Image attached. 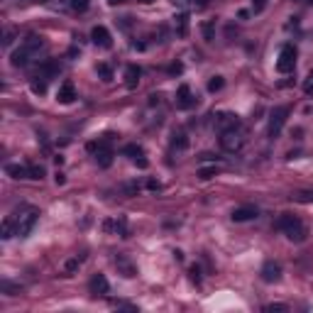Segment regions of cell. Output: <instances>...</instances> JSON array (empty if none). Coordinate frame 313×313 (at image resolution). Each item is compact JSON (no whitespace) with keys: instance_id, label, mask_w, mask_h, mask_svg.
<instances>
[{"instance_id":"44dd1931","label":"cell","mask_w":313,"mask_h":313,"mask_svg":"<svg viewBox=\"0 0 313 313\" xmlns=\"http://www.w3.org/2000/svg\"><path fill=\"white\" fill-rule=\"evenodd\" d=\"M47 81H49V78H44V76H34V81H32V93L42 96V93L47 91Z\"/></svg>"},{"instance_id":"7c38bea8","label":"cell","mask_w":313,"mask_h":313,"mask_svg":"<svg viewBox=\"0 0 313 313\" xmlns=\"http://www.w3.org/2000/svg\"><path fill=\"white\" fill-rule=\"evenodd\" d=\"M257 215H259V211L255 206H240V208L233 211V220L235 223H247V220H255Z\"/></svg>"},{"instance_id":"3957f363","label":"cell","mask_w":313,"mask_h":313,"mask_svg":"<svg viewBox=\"0 0 313 313\" xmlns=\"http://www.w3.org/2000/svg\"><path fill=\"white\" fill-rule=\"evenodd\" d=\"M279 230L289 240H294V242H303L306 240V228H303V223L296 218V215H291V213H284L279 218Z\"/></svg>"},{"instance_id":"1f68e13d","label":"cell","mask_w":313,"mask_h":313,"mask_svg":"<svg viewBox=\"0 0 313 313\" xmlns=\"http://www.w3.org/2000/svg\"><path fill=\"white\" fill-rule=\"evenodd\" d=\"M189 274H191V281H196V284H201V269L196 267V264H193V267L189 269Z\"/></svg>"},{"instance_id":"2e32d148","label":"cell","mask_w":313,"mask_h":313,"mask_svg":"<svg viewBox=\"0 0 313 313\" xmlns=\"http://www.w3.org/2000/svg\"><path fill=\"white\" fill-rule=\"evenodd\" d=\"M5 174H10L12 179H30V164H8Z\"/></svg>"},{"instance_id":"ba28073f","label":"cell","mask_w":313,"mask_h":313,"mask_svg":"<svg viewBox=\"0 0 313 313\" xmlns=\"http://www.w3.org/2000/svg\"><path fill=\"white\" fill-rule=\"evenodd\" d=\"M76 86L71 83V81H64L61 86H59V91H56V101L61 103V105H71V103L76 101Z\"/></svg>"},{"instance_id":"7a4b0ae2","label":"cell","mask_w":313,"mask_h":313,"mask_svg":"<svg viewBox=\"0 0 313 313\" xmlns=\"http://www.w3.org/2000/svg\"><path fill=\"white\" fill-rule=\"evenodd\" d=\"M12 220H15L17 235H20V237H27V235L32 233V228L37 225V220H39V208H34V206H23V208H17V211L12 213Z\"/></svg>"},{"instance_id":"52a82bcc","label":"cell","mask_w":313,"mask_h":313,"mask_svg":"<svg viewBox=\"0 0 313 313\" xmlns=\"http://www.w3.org/2000/svg\"><path fill=\"white\" fill-rule=\"evenodd\" d=\"M91 39H93V44L96 47H103V49H110L113 47V37L103 25H96V27L91 30Z\"/></svg>"},{"instance_id":"4fadbf2b","label":"cell","mask_w":313,"mask_h":313,"mask_svg":"<svg viewBox=\"0 0 313 313\" xmlns=\"http://www.w3.org/2000/svg\"><path fill=\"white\" fill-rule=\"evenodd\" d=\"M123 152H125L127 156H130V159H132V162H135V164H137L140 169H147L145 152H142V147H140V145H127V147L123 149Z\"/></svg>"},{"instance_id":"83f0119b","label":"cell","mask_w":313,"mask_h":313,"mask_svg":"<svg viewBox=\"0 0 313 313\" xmlns=\"http://www.w3.org/2000/svg\"><path fill=\"white\" fill-rule=\"evenodd\" d=\"M264 311H267V313H274V311H289V306H286V303H267V306H264Z\"/></svg>"},{"instance_id":"cb8c5ba5","label":"cell","mask_w":313,"mask_h":313,"mask_svg":"<svg viewBox=\"0 0 313 313\" xmlns=\"http://www.w3.org/2000/svg\"><path fill=\"white\" fill-rule=\"evenodd\" d=\"M294 201H299V203H313V189H308V191H299V193L294 196Z\"/></svg>"},{"instance_id":"74e56055","label":"cell","mask_w":313,"mask_h":313,"mask_svg":"<svg viewBox=\"0 0 313 313\" xmlns=\"http://www.w3.org/2000/svg\"><path fill=\"white\" fill-rule=\"evenodd\" d=\"M123 3H127V0H110V5H123Z\"/></svg>"},{"instance_id":"4316f807","label":"cell","mask_w":313,"mask_h":313,"mask_svg":"<svg viewBox=\"0 0 313 313\" xmlns=\"http://www.w3.org/2000/svg\"><path fill=\"white\" fill-rule=\"evenodd\" d=\"M223 86H225L223 76H213L211 81H208V91H211V93H215V91H220Z\"/></svg>"},{"instance_id":"4dcf8cb0","label":"cell","mask_w":313,"mask_h":313,"mask_svg":"<svg viewBox=\"0 0 313 313\" xmlns=\"http://www.w3.org/2000/svg\"><path fill=\"white\" fill-rule=\"evenodd\" d=\"M71 8L78 12H86L88 10V0H71Z\"/></svg>"},{"instance_id":"f1b7e54d","label":"cell","mask_w":313,"mask_h":313,"mask_svg":"<svg viewBox=\"0 0 313 313\" xmlns=\"http://www.w3.org/2000/svg\"><path fill=\"white\" fill-rule=\"evenodd\" d=\"M303 93H306V96H313V71L306 76V81H303Z\"/></svg>"},{"instance_id":"e575fe53","label":"cell","mask_w":313,"mask_h":313,"mask_svg":"<svg viewBox=\"0 0 313 313\" xmlns=\"http://www.w3.org/2000/svg\"><path fill=\"white\" fill-rule=\"evenodd\" d=\"M147 189H149V191H159L162 186H159V181H147Z\"/></svg>"},{"instance_id":"5b68a950","label":"cell","mask_w":313,"mask_h":313,"mask_svg":"<svg viewBox=\"0 0 313 313\" xmlns=\"http://www.w3.org/2000/svg\"><path fill=\"white\" fill-rule=\"evenodd\" d=\"M294 66H296V49L291 44H284L279 56H277V71L279 74H289V71H294Z\"/></svg>"},{"instance_id":"277c9868","label":"cell","mask_w":313,"mask_h":313,"mask_svg":"<svg viewBox=\"0 0 313 313\" xmlns=\"http://www.w3.org/2000/svg\"><path fill=\"white\" fill-rule=\"evenodd\" d=\"M220 147H223L225 152H230V154L240 152V149L245 147V132H242L240 127H233V130L220 132Z\"/></svg>"},{"instance_id":"60d3db41","label":"cell","mask_w":313,"mask_h":313,"mask_svg":"<svg viewBox=\"0 0 313 313\" xmlns=\"http://www.w3.org/2000/svg\"><path fill=\"white\" fill-rule=\"evenodd\" d=\"M308 5H311V8H313V0H308Z\"/></svg>"},{"instance_id":"8fae6325","label":"cell","mask_w":313,"mask_h":313,"mask_svg":"<svg viewBox=\"0 0 313 313\" xmlns=\"http://www.w3.org/2000/svg\"><path fill=\"white\" fill-rule=\"evenodd\" d=\"M259 274H262V279L267 281V284H274V281L281 279V267L277 264V262H272V259H269V262H264V267H262Z\"/></svg>"},{"instance_id":"ab89813d","label":"cell","mask_w":313,"mask_h":313,"mask_svg":"<svg viewBox=\"0 0 313 313\" xmlns=\"http://www.w3.org/2000/svg\"><path fill=\"white\" fill-rule=\"evenodd\" d=\"M140 3H152V0H140Z\"/></svg>"},{"instance_id":"d4e9b609","label":"cell","mask_w":313,"mask_h":313,"mask_svg":"<svg viewBox=\"0 0 313 313\" xmlns=\"http://www.w3.org/2000/svg\"><path fill=\"white\" fill-rule=\"evenodd\" d=\"M81 262H83V257H74V259H69L66 264H64V272L66 274H74L78 267H81Z\"/></svg>"},{"instance_id":"d6a6232c","label":"cell","mask_w":313,"mask_h":313,"mask_svg":"<svg viewBox=\"0 0 313 313\" xmlns=\"http://www.w3.org/2000/svg\"><path fill=\"white\" fill-rule=\"evenodd\" d=\"M12 37H15V32H12V30H8V32H5V39H3V47H10L12 44Z\"/></svg>"},{"instance_id":"9a60e30c","label":"cell","mask_w":313,"mask_h":313,"mask_svg":"<svg viewBox=\"0 0 313 313\" xmlns=\"http://www.w3.org/2000/svg\"><path fill=\"white\" fill-rule=\"evenodd\" d=\"M88 289H91V294H108V291H110V284H108V279H105L103 274H93Z\"/></svg>"},{"instance_id":"ffe728a7","label":"cell","mask_w":313,"mask_h":313,"mask_svg":"<svg viewBox=\"0 0 313 313\" xmlns=\"http://www.w3.org/2000/svg\"><path fill=\"white\" fill-rule=\"evenodd\" d=\"M189 147V140H186V135L179 132V135H174L171 137V149H179V152H184Z\"/></svg>"},{"instance_id":"30bf717a","label":"cell","mask_w":313,"mask_h":313,"mask_svg":"<svg viewBox=\"0 0 313 313\" xmlns=\"http://www.w3.org/2000/svg\"><path fill=\"white\" fill-rule=\"evenodd\" d=\"M198 103V98L191 93V88L184 83V86H179V91H176V105L179 108H184V110H189V108H193Z\"/></svg>"},{"instance_id":"e0dca14e","label":"cell","mask_w":313,"mask_h":313,"mask_svg":"<svg viewBox=\"0 0 313 313\" xmlns=\"http://www.w3.org/2000/svg\"><path fill=\"white\" fill-rule=\"evenodd\" d=\"M140 76H142L140 66H127V69H125V86H127V88H137Z\"/></svg>"},{"instance_id":"7402d4cb","label":"cell","mask_w":313,"mask_h":313,"mask_svg":"<svg viewBox=\"0 0 313 313\" xmlns=\"http://www.w3.org/2000/svg\"><path fill=\"white\" fill-rule=\"evenodd\" d=\"M96 74H98L105 83H108V81H113V69L108 66V64H98V66H96Z\"/></svg>"},{"instance_id":"9c48e42d","label":"cell","mask_w":313,"mask_h":313,"mask_svg":"<svg viewBox=\"0 0 313 313\" xmlns=\"http://www.w3.org/2000/svg\"><path fill=\"white\" fill-rule=\"evenodd\" d=\"M215 127H218V132L240 127V118H237L235 113H218V115H215Z\"/></svg>"},{"instance_id":"d590c367","label":"cell","mask_w":313,"mask_h":313,"mask_svg":"<svg viewBox=\"0 0 313 313\" xmlns=\"http://www.w3.org/2000/svg\"><path fill=\"white\" fill-rule=\"evenodd\" d=\"M203 32H206V39H213V27L211 25H206V27H203Z\"/></svg>"},{"instance_id":"8d00e7d4","label":"cell","mask_w":313,"mask_h":313,"mask_svg":"<svg viewBox=\"0 0 313 313\" xmlns=\"http://www.w3.org/2000/svg\"><path fill=\"white\" fill-rule=\"evenodd\" d=\"M171 3H174V5H179V8H189L191 0H171Z\"/></svg>"},{"instance_id":"6da1fadb","label":"cell","mask_w":313,"mask_h":313,"mask_svg":"<svg viewBox=\"0 0 313 313\" xmlns=\"http://www.w3.org/2000/svg\"><path fill=\"white\" fill-rule=\"evenodd\" d=\"M42 47H44V39H42L39 34H30L23 44H20V49H15V52H12L10 64L12 66H27L30 61L37 59V54H39V49H42Z\"/></svg>"},{"instance_id":"836d02e7","label":"cell","mask_w":313,"mask_h":313,"mask_svg":"<svg viewBox=\"0 0 313 313\" xmlns=\"http://www.w3.org/2000/svg\"><path fill=\"white\" fill-rule=\"evenodd\" d=\"M181 71H184V66H181L179 61H176V64H171V66H169V74H181Z\"/></svg>"},{"instance_id":"d6986e66","label":"cell","mask_w":313,"mask_h":313,"mask_svg":"<svg viewBox=\"0 0 313 313\" xmlns=\"http://www.w3.org/2000/svg\"><path fill=\"white\" fill-rule=\"evenodd\" d=\"M12 235H17V228H15V220H12V215H8V218L3 220V230H0V237H3V240H10Z\"/></svg>"},{"instance_id":"8992f818","label":"cell","mask_w":313,"mask_h":313,"mask_svg":"<svg viewBox=\"0 0 313 313\" xmlns=\"http://www.w3.org/2000/svg\"><path fill=\"white\" fill-rule=\"evenodd\" d=\"M286 118H289V108L286 105H279V108L272 110V115H269V137H279Z\"/></svg>"},{"instance_id":"484cf974","label":"cell","mask_w":313,"mask_h":313,"mask_svg":"<svg viewBox=\"0 0 313 313\" xmlns=\"http://www.w3.org/2000/svg\"><path fill=\"white\" fill-rule=\"evenodd\" d=\"M30 179H44V167L42 164H30Z\"/></svg>"},{"instance_id":"f546056e","label":"cell","mask_w":313,"mask_h":313,"mask_svg":"<svg viewBox=\"0 0 313 313\" xmlns=\"http://www.w3.org/2000/svg\"><path fill=\"white\" fill-rule=\"evenodd\" d=\"M0 286H3V291H5V294H10V296L20 294V286H15V284H10V281H3Z\"/></svg>"},{"instance_id":"f35d334b","label":"cell","mask_w":313,"mask_h":313,"mask_svg":"<svg viewBox=\"0 0 313 313\" xmlns=\"http://www.w3.org/2000/svg\"><path fill=\"white\" fill-rule=\"evenodd\" d=\"M264 3H267V0H255V5H257V8H262Z\"/></svg>"},{"instance_id":"603a6c76","label":"cell","mask_w":313,"mask_h":313,"mask_svg":"<svg viewBox=\"0 0 313 313\" xmlns=\"http://www.w3.org/2000/svg\"><path fill=\"white\" fill-rule=\"evenodd\" d=\"M218 174V167L213 164V167H203V169H198V176H201L203 181H208V179H213Z\"/></svg>"},{"instance_id":"5bb4252c","label":"cell","mask_w":313,"mask_h":313,"mask_svg":"<svg viewBox=\"0 0 313 313\" xmlns=\"http://www.w3.org/2000/svg\"><path fill=\"white\" fill-rule=\"evenodd\" d=\"M115 267H118V272H120L123 277H127V279H132L135 274H137V267H135L125 255H118V257H115Z\"/></svg>"},{"instance_id":"ac0fdd59","label":"cell","mask_w":313,"mask_h":313,"mask_svg":"<svg viewBox=\"0 0 313 313\" xmlns=\"http://www.w3.org/2000/svg\"><path fill=\"white\" fill-rule=\"evenodd\" d=\"M174 30H176L179 37H186V34H189V15H186V12H181V15L174 17Z\"/></svg>"}]
</instances>
